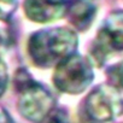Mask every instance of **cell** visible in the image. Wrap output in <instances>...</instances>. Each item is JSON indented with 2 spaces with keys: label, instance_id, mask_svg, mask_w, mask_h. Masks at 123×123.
<instances>
[{
  "label": "cell",
  "instance_id": "1",
  "mask_svg": "<svg viewBox=\"0 0 123 123\" xmlns=\"http://www.w3.org/2000/svg\"><path fill=\"white\" fill-rule=\"evenodd\" d=\"M77 42L76 33L69 28H48L30 36L28 52L35 65L49 68L58 65L62 60L74 54Z\"/></svg>",
  "mask_w": 123,
  "mask_h": 123
},
{
  "label": "cell",
  "instance_id": "2",
  "mask_svg": "<svg viewBox=\"0 0 123 123\" xmlns=\"http://www.w3.org/2000/svg\"><path fill=\"white\" fill-rule=\"evenodd\" d=\"M16 86L21 92L18 109L22 116L31 122L41 123L54 109V98L43 86L31 80L29 74L17 73Z\"/></svg>",
  "mask_w": 123,
  "mask_h": 123
},
{
  "label": "cell",
  "instance_id": "3",
  "mask_svg": "<svg viewBox=\"0 0 123 123\" xmlns=\"http://www.w3.org/2000/svg\"><path fill=\"white\" fill-rule=\"evenodd\" d=\"M53 82L63 93H82L93 81V68L91 62L80 54H71L55 65Z\"/></svg>",
  "mask_w": 123,
  "mask_h": 123
},
{
  "label": "cell",
  "instance_id": "4",
  "mask_svg": "<svg viewBox=\"0 0 123 123\" xmlns=\"http://www.w3.org/2000/svg\"><path fill=\"white\" fill-rule=\"evenodd\" d=\"M86 113L97 123H106L122 113L121 88L103 85L86 99Z\"/></svg>",
  "mask_w": 123,
  "mask_h": 123
},
{
  "label": "cell",
  "instance_id": "5",
  "mask_svg": "<svg viewBox=\"0 0 123 123\" xmlns=\"http://www.w3.org/2000/svg\"><path fill=\"white\" fill-rule=\"evenodd\" d=\"M123 47V34H122V12L117 11L111 13L101 29L99 30L95 45L93 48L94 59L99 64L109 57L111 52L121 51Z\"/></svg>",
  "mask_w": 123,
  "mask_h": 123
},
{
  "label": "cell",
  "instance_id": "6",
  "mask_svg": "<svg viewBox=\"0 0 123 123\" xmlns=\"http://www.w3.org/2000/svg\"><path fill=\"white\" fill-rule=\"evenodd\" d=\"M67 6L54 4L49 0H25L24 12L27 17L37 23H47L62 18L65 15Z\"/></svg>",
  "mask_w": 123,
  "mask_h": 123
},
{
  "label": "cell",
  "instance_id": "7",
  "mask_svg": "<svg viewBox=\"0 0 123 123\" xmlns=\"http://www.w3.org/2000/svg\"><path fill=\"white\" fill-rule=\"evenodd\" d=\"M95 12L97 9L89 1H74L69 7L67 6L65 11L73 25L80 30H85L91 25Z\"/></svg>",
  "mask_w": 123,
  "mask_h": 123
},
{
  "label": "cell",
  "instance_id": "8",
  "mask_svg": "<svg viewBox=\"0 0 123 123\" xmlns=\"http://www.w3.org/2000/svg\"><path fill=\"white\" fill-rule=\"evenodd\" d=\"M41 123H70V119L64 110H53Z\"/></svg>",
  "mask_w": 123,
  "mask_h": 123
},
{
  "label": "cell",
  "instance_id": "9",
  "mask_svg": "<svg viewBox=\"0 0 123 123\" xmlns=\"http://www.w3.org/2000/svg\"><path fill=\"white\" fill-rule=\"evenodd\" d=\"M16 9V0H0V18H9Z\"/></svg>",
  "mask_w": 123,
  "mask_h": 123
},
{
  "label": "cell",
  "instance_id": "10",
  "mask_svg": "<svg viewBox=\"0 0 123 123\" xmlns=\"http://www.w3.org/2000/svg\"><path fill=\"white\" fill-rule=\"evenodd\" d=\"M9 82V74H7V68L5 65V63L0 59V97L3 95V93L6 89Z\"/></svg>",
  "mask_w": 123,
  "mask_h": 123
},
{
  "label": "cell",
  "instance_id": "11",
  "mask_svg": "<svg viewBox=\"0 0 123 123\" xmlns=\"http://www.w3.org/2000/svg\"><path fill=\"white\" fill-rule=\"evenodd\" d=\"M0 123H13L11 117L7 115V112L0 107Z\"/></svg>",
  "mask_w": 123,
  "mask_h": 123
},
{
  "label": "cell",
  "instance_id": "12",
  "mask_svg": "<svg viewBox=\"0 0 123 123\" xmlns=\"http://www.w3.org/2000/svg\"><path fill=\"white\" fill-rule=\"evenodd\" d=\"M49 1H52V3H54V4H59V5H65L67 6V4H71V3H74V1H92V0H49Z\"/></svg>",
  "mask_w": 123,
  "mask_h": 123
}]
</instances>
